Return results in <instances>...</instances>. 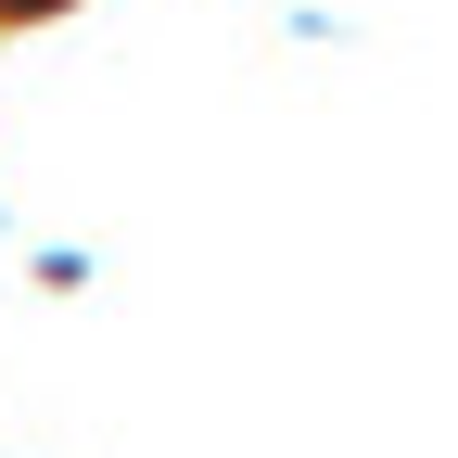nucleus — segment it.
Here are the masks:
<instances>
[{"label":"nucleus","instance_id":"nucleus-1","mask_svg":"<svg viewBox=\"0 0 458 458\" xmlns=\"http://www.w3.org/2000/svg\"><path fill=\"white\" fill-rule=\"evenodd\" d=\"M0 13H64V0H0Z\"/></svg>","mask_w":458,"mask_h":458}]
</instances>
